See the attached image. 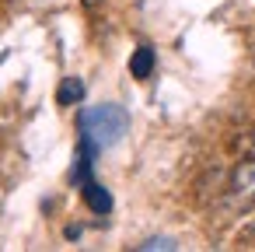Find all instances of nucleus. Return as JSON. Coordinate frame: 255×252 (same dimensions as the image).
I'll return each mask as SVG.
<instances>
[{"label":"nucleus","mask_w":255,"mask_h":252,"mask_svg":"<svg viewBox=\"0 0 255 252\" xmlns=\"http://www.w3.org/2000/svg\"><path fill=\"white\" fill-rule=\"evenodd\" d=\"M126 126H129L126 109L112 105V102L81 112V140H88L91 147H112V144H119L123 133H126Z\"/></svg>","instance_id":"nucleus-1"},{"label":"nucleus","mask_w":255,"mask_h":252,"mask_svg":"<svg viewBox=\"0 0 255 252\" xmlns=\"http://www.w3.org/2000/svg\"><path fill=\"white\" fill-rule=\"evenodd\" d=\"M81 189H84V200H88V207H91L95 214H109V210H112V196H109L105 186H98V182L88 179Z\"/></svg>","instance_id":"nucleus-2"},{"label":"nucleus","mask_w":255,"mask_h":252,"mask_svg":"<svg viewBox=\"0 0 255 252\" xmlns=\"http://www.w3.org/2000/svg\"><path fill=\"white\" fill-rule=\"evenodd\" d=\"M129 74H133L136 81H147V77L154 74V49H150V46H140V49L129 56Z\"/></svg>","instance_id":"nucleus-3"},{"label":"nucleus","mask_w":255,"mask_h":252,"mask_svg":"<svg viewBox=\"0 0 255 252\" xmlns=\"http://www.w3.org/2000/svg\"><path fill=\"white\" fill-rule=\"evenodd\" d=\"M81 98H84V81L81 77H63V84L56 91V102L60 105H77Z\"/></svg>","instance_id":"nucleus-4"},{"label":"nucleus","mask_w":255,"mask_h":252,"mask_svg":"<svg viewBox=\"0 0 255 252\" xmlns=\"http://www.w3.org/2000/svg\"><path fill=\"white\" fill-rule=\"evenodd\" d=\"M136 249H143V252H154V249H164V252H171V249H178L171 238H147L143 245H136Z\"/></svg>","instance_id":"nucleus-5"},{"label":"nucleus","mask_w":255,"mask_h":252,"mask_svg":"<svg viewBox=\"0 0 255 252\" xmlns=\"http://www.w3.org/2000/svg\"><path fill=\"white\" fill-rule=\"evenodd\" d=\"M81 4H84V7H98V4H102V0H81Z\"/></svg>","instance_id":"nucleus-6"}]
</instances>
